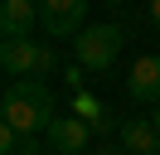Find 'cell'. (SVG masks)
Segmentation results:
<instances>
[{"label": "cell", "instance_id": "8992f818", "mask_svg": "<svg viewBox=\"0 0 160 155\" xmlns=\"http://www.w3.org/2000/svg\"><path fill=\"white\" fill-rule=\"evenodd\" d=\"M126 92L146 107H160V53H141L126 73Z\"/></svg>", "mask_w": 160, "mask_h": 155}, {"label": "cell", "instance_id": "8fae6325", "mask_svg": "<svg viewBox=\"0 0 160 155\" xmlns=\"http://www.w3.org/2000/svg\"><path fill=\"white\" fill-rule=\"evenodd\" d=\"M53 63H58V53H53V48H44V58H39V73H53Z\"/></svg>", "mask_w": 160, "mask_h": 155}, {"label": "cell", "instance_id": "6da1fadb", "mask_svg": "<svg viewBox=\"0 0 160 155\" xmlns=\"http://www.w3.org/2000/svg\"><path fill=\"white\" fill-rule=\"evenodd\" d=\"M53 92L39 82V78H24V82H10L5 97H0V126H10L20 136H39L53 126Z\"/></svg>", "mask_w": 160, "mask_h": 155}, {"label": "cell", "instance_id": "30bf717a", "mask_svg": "<svg viewBox=\"0 0 160 155\" xmlns=\"http://www.w3.org/2000/svg\"><path fill=\"white\" fill-rule=\"evenodd\" d=\"M146 19H150V29H160V0H146Z\"/></svg>", "mask_w": 160, "mask_h": 155}, {"label": "cell", "instance_id": "ba28073f", "mask_svg": "<svg viewBox=\"0 0 160 155\" xmlns=\"http://www.w3.org/2000/svg\"><path fill=\"white\" fill-rule=\"evenodd\" d=\"M121 150L126 155H160V131L150 116H131V121H121Z\"/></svg>", "mask_w": 160, "mask_h": 155}, {"label": "cell", "instance_id": "5bb4252c", "mask_svg": "<svg viewBox=\"0 0 160 155\" xmlns=\"http://www.w3.org/2000/svg\"><path fill=\"white\" fill-rule=\"evenodd\" d=\"M107 5H126V0H107Z\"/></svg>", "mask_w": 160, "mask_h": 155}, {"label": "cell", "instance_id": "52a82bcc", "mask_svg": "<svg viewBox=\"0 0 160 155\" xmlns=\"http://www.w3.org/2000/svg\"><path fill=\"white\" fill-rule=\"evenodd\" d=\"M39 24V5L34 0H0V34L5 39H29Z\"/></svg>", "mask_w": 160, "mask_h": 155}, {"label": "cell", "instance_id": "3957f363", "mask_svg": "<svg viewBox=\"0 0 160 155\" xmlns=\"http://www.w3.org/2000/svg\"><path fill=\"white\" fill-rule=\"evenodd\" d=\"M88 5L92 0H39V24L49 29L53 39H78L82 29V19H88Z\"/></svg>", "mask_w": 160, "mask_h": 155}, {"label": "cell", "instance_id": "7c38bea8", "mask_svg": "<svg viewBox=\"0 0 160 155\" xmlns=\"http://www.w3.org/2000/svg\"><path fill=\"white\" fill-rule=\"evenodd\" d=\"M88 155V150H82ZM92 155H126V150H117V145H102V150H92Z\"/></svg>", "mask_w": 160, "mask_h": 155}, {"label": "cell", "instance_id": "5b68a950", "mask_svg": "<svg viewBox=\"0 0 160 155\" xmlns=\"http://www.w3.org/2000/svg\"><path fill=\"white\" fill-rule=\"evenodd\" d=\"M88 136L92 131L82 116H53V126L44 131V145H49V155H82Z\"/></svg>", "mask_w": 160, "mask_h": 155}, {"label": "cell", "instance_id": "277c9868", "mask_svg": "<svg viewBox=\"0 0 160 155\" xmlns=\"http://www.w3.org/2000/svg\"><path fill=\"white\" fill-rule=\"evenodd\" d=\"M39 58H44V44H34V39H5L0 44V68L10 82L39 78Z\"/></svg>", "mask_w": 160, "mask_h": 155}, {"label": "cell", "instance_id": "7a4b0ae2", "mask_svg": "<svg viewBox=\"0 0 160 155\" xmlns=\"http://www.w3.org/2000/svg\"><path fill=\"white\" fill-rule=\"evenodd\" d=\"M121 44H126V29L121 24H88L73 39V58H78L82 73H107V68L117 63Z\"/></svg>", "mask_w": 160, "mask_h": 155}, {"label": "cell", "instance_id": "4fadbf2b", "mask_svg": "<svg viewBox=\"0 0 160 155\" xmlns=\"http://www.w3.org/2000/svg\"><path fill=\"white\" fill-rule=\"evenodd\" d=\"M150 121H155V131H160V107H155V116H150Z\"/></svg>", "mask_w": 160, "mask_h": 155}, {"label": "cell", "instance_id": "9c48e42d", "mask_svg": "<svg viewBox=\"0 0 160 155\" xmlns=\"http://www.w3.org/2000/svg\"><path fill=\"white\" fill-rule=\"evenodd\" d=\"M0 150H5V155H15V150H20V131L0 126Z\"/></svg>", "mask_w": 160, "mask_h": 155}]
</instances>
